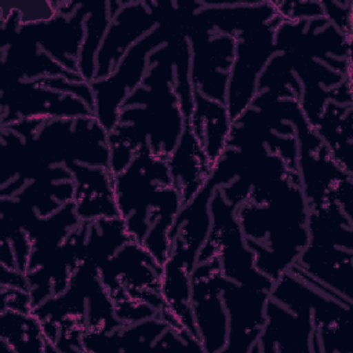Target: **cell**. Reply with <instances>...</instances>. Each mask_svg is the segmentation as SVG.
Listing matches in <instances>:
<instances>
[{
    "mask_svg": "<svg viewBox=\"0 0 353 353\" xmlns=\"http://www.w3.org/2000/svg\"><path fill=\"white\" fill-rule=\"evenodd\" d=\"M1 341L10 350H47L51 345L43 331L40 320L32 313L3 310Z\"/></svg>",
    "mask_w": 353,
    "mask_h": 353,
    "instance_id": "cell-2",
    "label": "cell"
},
{
    "mask_svg": "<svg viewBox=\"0 0 353 353\" xmlns=\"http://www.w3.org/2000/svg\"><path fill=\"white\" fill-rule=\"evenodd\" d=\"M276 28L261 26L251 32H244L243 39L237 41L236 61L230 72L229 88V116L232 123L247 110L248 103L255 95V79L258 70L270 55V48H276Z\"/></svg>",
    "mask_w": 353,
    "mask_h": 353,
    "instance_id": "cell-1",
    "label": "cell"
}]
</instances>
